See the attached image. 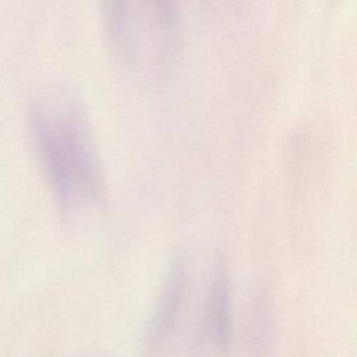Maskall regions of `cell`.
<instances>
[{
    "mask_svg": "<svg viewBox=\"0 0 357 357\" xmlns=\"http://www.w3.org/2000/svg\"><path fill=\"white\" fill-rule=\"evenodd\" d=\"M33 141L58 208L66 217L99 206L105 181L82 102L72 91L51 87L30 109Z\"/></svg>",
    "mask_w": 357,
    "mask_h": 357,
    "instance_id": "cell-1",
    "label": "cell"
},
{
    "mask_svg": "<svg viewBox=\"0 0 357 357\" xmlns=\"http://www.w3.org/2000/svg\"><path fill=\"white\" fill-rule=\"evenodd\" d=\"M105 26L112 49L127 66L160 68L174 50L177 12L170 3H108Z\"/></svg>",
    "mask_w": 357,
    "mask_h": 357,
    "instance_id": "cell-2",
    "label": "cell"
},
{
    "mask_svg": "<svg viewBox=\"0 0 357 357\" xmlns=\"http://www.w3.org/2000/svg\"><path fill=\"white\" fill-rule=\"evenodd\" d=\"M231 294L229 271L218 257L191 344L193 357H229L231 349Z\"/></svg>",
    "mask_w": 357,
    "mask_h": 357,
    "instance_id": "cell-3",
    "label": "cell"
},
{
    "mask_svg": "<svg viewBox=\"0 0 357 357\" xmlns=\"http://www.w3.org/2000/svg\"><path fill=\"white\" fill-rule=\"evenodd\" d=\"M189 292L187 265L183 259H175L167 271L146 330L148 357H160L176 335L187 308Z\"/></svg>",
    "mask_w": 357,
    "mask_h": 357,
    "instance_id": "cell-4",
    "label": "cell"
}]
</instances>
